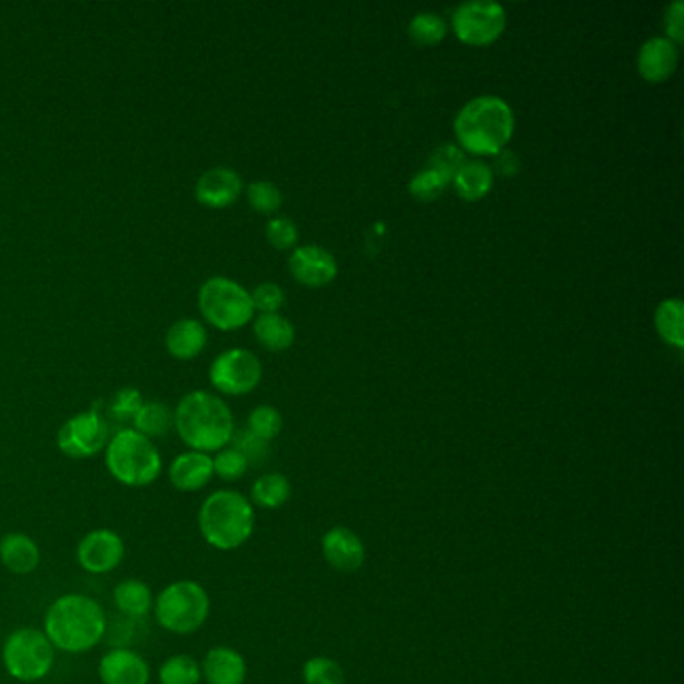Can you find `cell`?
<instances>
[{
  "label": "cell",
  "mask_w": 684,
  "mask_h": 684,
  "mask_svg": "<svg viewBox=\"0 0 684 684\" xmlns=\"http://www.w3.org/2000/svg\"><path fill=\"white\" fill-rule=\"evenodd\" d=\"M109 618L101 604L87 594H62L44 613L42 633L54 651L67 654L91 653L102 643Z\"/></svg>",
  "instance_id": "obj_1"
},
{
  "label": "cell",
  "mask_w": 684,
  "mask_h": 684,
  "mask_svg": "<svg viewBox=\"0 0 684 684\" xmlns=\"http://www.w3.org/2000/svg\"><path fill=\"white\" fill-rule=\"evenodd\" d=\"M174 428L187 448L211 454L231 444L236 419L224 399L197 389L184 396L175 408Z\"/></svg>",
  "instance_id": "obj_2"
},
{
  "label": "cell",
  "mask_w": 684,
  "mask_h": 684,
  "mask_svg": "<svg viewBox=\"0 0 684 684\" xmlns=\"http://www.w3.org/2000/svg\"><path fill=\"white\" fill-rule=\"evenodd\" d=\"M516 117L510 105L496 95H482L462 107L454 119V135L462 151L490 157L510 143Z\"/></svg>",
  "instance_id": "obj_3"
},
{
  "label": "cell",
  "mask_w": 684,
  "mask_h": 684,
  "mask_svg": "<svg viewBox=\"0 0 684 684\" xmlns=\"http://www.w3.org/2000/svg\"><path fill=\"white\" fill-rule=\"evenodd\" d=\"M197 526L215 551L241 548L256 531V508L237 490H215L201 502Z\"/></svg>",
  "instance_id": "obj_4"
},
{
  "label": "cell",
  "mask_w": 684,
  "mask_h": 684,
  "mask_svg": "<svg viewBox=\"0 0 684 684\" xmlns=\"http://www.w3.org/2000/svg\"><path fill=\"white\" fill-rule=\"evenodd\" d=\"M105 466L127 488L151 486L163 472V458L153 439L133 428L117 429L105 448Z\"/></svg>",
  "instance_id": "obj_5"
},
{
  "label": "cell",
  "mask_w": 684,
  "mask_h": 684,
  "mask_svg": "<svg viewBox=\"0 0 684 684\" xmlns=\"http://www.w3.org/2000/svg\"><path fill=\"white\" fill-rule=\"evenodd\" d=\"M155 621L177 636L195 634L211 614V596L197 581H175L155 596Z\"/></svg>",
  "instance_id": "obj_6"
},
{
  "label": "cell",
  "mask_w": 684,
  "mask_h": 684,
  "mask_svg": "<svg viewBox=\"0 0 684 684\" xmlns=\"http://www.w3.org/2000/svg\"><path fill=\"white\" fill-rule=\"evenodd\" d=\"M197 304L205 321L221 331H234L247 326L256 314L251 294L246 287L224 276L209 277L199 287Z\"/></svg>",
  "instance_id": "obj_7"
},
{
  "label": "cell",
  "mask_w": 684,
  "mask_h": 684,
  "mask_svg": "<svg viewBox=\"0 0 684 684\" xmlns=\"http://www.w3.org/2000/svg\"><path fill=\"white\" fill-rule=\"evenodd\" d=\"M54 653L47 634L32 626H22L12 631L2 644V664L14 681L39 683L51 673Z\"/></svg>",
  "instance_id": "obj_8"
},
{
  "label": "cell",
  "mask_w": 684,
  "mask_h": 684,
  "mask_svg": "<svg viewBox=\"0 0 684 684\" xmlns=\"http://www.w3.org/2000/svg\"><path fill=\"white\" fill-rule=\"evenodd\" d=\"M506 22V9L492 0H468L452 12V31L464 44L472 47H486L498 41Z\"/></svg>",
  "instance_id": "obj_9"
},
{
  "label": "cell",
  "mask_w": 684,
  "mask_h": 684,
  "mask_svg": "<svg viewBox=\"0 0 684 684\" xmlns=\"http://www.w3.org/2000/svg\"><path fill=\"white\" fill-rule=\"evenodd\" d=\"M109 439H111L109 422L95 404L91 409H85L62 424L57 434V446L67 458L85 460L97 456L99 452H105Z\"/></svg>",
  "instance_id": "obj_10"
},
{
  "label": "cell",
  "mask_w": 684,
  "mask_h": 684,
  "mask_svg": "<svg viewBox=\"0 0 684 684\" xmlns=\"http://www.w3.org/2000/svg\"><path fill=\"white\" fill-rule=\"evenodd\" d=\"M264 376L261 361L249 349H225L214 359L209 379L225 396H246L259 386Z\"/></svg>",
  "instance_id": "obj_11"
},
{
  "label": "cell",
  "mask_w": 684,
  "mask_h": 684,
  "mask_svg": "<svg viewBox=\"0 0 684 684\" xmlns=\"http://www.w3.org/2000/svg\"><path fill=\"white\" fill-rule=\"evenodd\" d=\"M125 541L119 532L111 528H95L82 536L77 544V562L85 573L102 574L112 573L125 561Z\"/></svg>",
  "instance_id": "obj_12"
},
{
  "label": "cell",
  "mask_w": 684,
  "mask_h": 684,
  "mask_svg": "<svg viewBox=\"0 0 684 684\" xmlns=\"http://www.w3.org/2000/svg\"><path fill=\"white\" fill-rule=\"evenodd\" d=\"M97 673L102 684H149L151 681L147 658L129 646H115L102 654Z\"/></svg>",
  "instance_id": "obj_13"
},
{
  "label": "cell",
  "mask_w": 684,
  "mask_h": 684,
  "mask_svg": "<svg viewBox=\"0 0 684 684\" xmlns=\"http://www.w3.org/2000/svg\"><path fill=\"white\" fill-rule=\"evenodd\" d=\"M289 271L296 281L306 287H324L337 276L336 257L326 247L299 246L289 256Z\"/></svg>",
  "instance_id": "obj_14"
},
{
  "label": "cell",
  "mask_w": 684,
  "mask_h": 684,
  "mask_svg": "<svg viewBox=\"0 0 684 684\" xmlns=\"http://www.w3.org/2000/svg\"><path fill=\"white\" fill-rule=\"evenodd\" d=\"M241 191V175L231 167H211L195 184V199L211 209H224L236 204Z\"/></svg>",
  "instance_id": "obj_15"
},
{
  "label": "cell",
  "mask_w": 684,
  "mask_h": 684,
  "mask_svg": "<svg viewBox=\"0 0 684 684\" xmlns=\"http://www.w3.org/2000/svg\"><path fill=\"white\" fill-rule=\"evenodd\" d=\"M214 458L211 454L187 449L184 454L175 456L169 468L167 478L171 482L175 490L191 494V492L204 490L214 480Z\"/></svg>",
  "instance_id": "obj_16"
},
{
  "label": "cell",
  "mask_w": 684,
  "mask_h": 684,
  "mask_svg": "<svg viewBox=\"0 0 684 684\" xmlns=\"http://www.w3.org/2000/svg\"><path fill=\"white\" fill-rule=\"evenodd\" d=\"M681 59L678 44L668 41L666 37H651L643 42L638 57H636V69L641 72L644 81L658 82L668 81L673 77Z\"/></svg>",
  "instance_id": "obj_17"
},
{
  "label": "cell",
  "mask_w": 684,
  "mask_h": 684,
  "mask_svg": "<svg viewBox=\"0 0 684 684\" xmlns=\"http://www.w3.org/2000/svg\"><path fill=\"white\" fill-rule=\"evenodd\" d=\"M321 551L327 564L337 573H356L366 562V546L358 534L344 526H337L324 534Z\"/></svg>",
  "instance_id": "obj_18"
},
{
  "label": "cell",
  "mask_w": 684,
  "mask_h": 684,
  "mask_svg": "<svg viewBox=\"0 0 684 684\" xmlns=\"http://www.w3.org/2000/svg\"><path fill=\"white\" fill-rule=\"evenodd\" d=\"M201 674L207 684H244L247 678L246 658L231 646H214L201 661Z\"/></svg>",
  "instance_id": "obj_19"
},
{
  "label": "cell",
  "mask_w": 684,
  "mask_h": 684,
  "mask_svg": "<svg viewBox=\"0 0 684 684\" xmlns=\"http://www.w3.org/2000/svg\"><path fill=\"white\" fill-rule=\"evenodd\" d=\"M0 562L12 574L29 576L41 564V548L24 532H9L0 538Z\"/></svg>",
  "instance_id": "obj_20"
},
{
  "label": "cell",
  "mask_w": 684,
  "mask_h": 684,
  "mask_svg": "<svg viewBox=\"0 0 684 684\" xmlns=\"http://www.w3.org/2000/svg\"><path fill=\"white\" fill-rule=\"evenodd\" d=\"M112 603L123 618L143 621L153 613V591L149 584L139 578H125L115 586Z\"/></svg>",
  "instance_id": "obj_21"
},
{
  "label": "cell",
  "mask_w": 684,
  "mask_h": 684,
  "mask_svg": "<svg viewBox=\"0 0 684 684\" xmlns=\"http://www.w3.org/2000/svg\"><path fill=\"white\" fill-rule=\"evenodd\" d=\"M207 346V329L201 321L185 317L175 321L165 336V348L175 359H194Z\"/></svg>",
  "instance_id": "obj_22"
},
{
  "label": "cell",
  "mask_w": 684,
  "mask_h": 684,
  "mask_svg": "<svg viewBox=\"0 0 684 684\" xmlns=\"http://www.w3.org/2000/svg\"><path fill=\"white\" fill-rule=\"evenodd\" d=\"M452 185L464 201H480L494 187V171L484 161H466L454 175Z\"/></svg>",
  "instance_id": "obj_23"
},
{
  "label": "cell",
  "mask_w": 684,
  "mask_h": 684,
  "mask_svg": "<svg viewBox=\"0 0 684 684\" xmlns=\"http://www.w3.org/2000/svg\"><path fill=\"white\" fill-rule=\"evenodd\" d=\"M257 341L269 351H286L296 341V327L279 314H261L254 321Z\"/></svg>",
  "instance_id": "obj_24"
},
{
  "label": "cell",
  "mask_w": 684,
  "mask_h": 684,
  "mask_svg": "<svg viewBox=\"0 0 684 684\" xmlns=\"http://www.w3.org/2000/svg\"><path fill=\"white\" fill-rule=\"evenodd\" d=\"M684 304L681 297L663 299L654 311V327L664 344L676 349L684 348L683 336Z\"/></svg>",
  "instance_id": "obj_25"
},
{
  "label": "cell",
  "mask_w": 684,
  "mask_h": 684,
  "mask_svg": "<svg viewBox=\"0 0 684 684\" xmlns=\"http://www.w3.org/2000/svg\"><path fill=\"white\" fill-rule=\"evenodd\" d=\"M291 498V484L284 474L271 472L259 476L251 486V504L264 510H277Z\"/></svg>",
  "instance_id": "obj_26"
},
{
  "label": "cell",
  "mask_w": 684,
  "mask_h": 684,
  "mask_svg": "<svg viewBox=\"0 0 684 684\" xmlns=\"http://www.w3.org/2000/svg\"><path fill=\"white\" fill-rule=\"evenodd\" d=\"M133 429L145 438H163L174 429V409L163 402H145L135 416Z\"/></svg>",
  "instance_id": "obj_27"
},
{
  "label": "cell",
  "mask_w": 684,
  "mask_h": 684,
  "mask_svg": "<svg viewBox=\"0 0 684 684\" xmlns=\"http://www.w3.org/2000/svg\"><path fill=\"white\" fill-rule=\"evenodd\" d=\"M159 684H201V663L191 654H174L159 666Z\"/></svg>",
  "instance_id": "obj_28"
},
{
  "label": "cell",
  "mask_w": 684,
  "mask_h": 684,
  "mask_svg": "<svg viewBox=\"0 0 684 684\" xmlns=\"http://www.w3.org/2000/svg\"><path fill=\"white\" fill-rule=\"evenodd\" d=\"M408 32L412 41L418 42L422 47H434L444 41L448 32V24L438 12L424 11L418 12L409 21Z\"/></svg>",
  "instance_id": "obj_29"
},
{
  "label": "cell",
  "mask_w": 684,
  "mask_h": 684,
  "mask_svg": "<svg viewBox=\"0 0 684 684\" xmlns=\"http://www.w3.org/2000/svg\"><path fill=\"white\" fill-rule=\"evenodd\" d=\"M246 195L247 201L256 209L257 214H277L279 207L284 204V195L279 191V187L271 181H264V179L247 185Z\"/></svg>",
  "instance_id": "obj_30"
},
{
  "label": "cell",
  "mask_w": 684,
  "mask_h": 684,
  "mask_svg": "<svg viewBox=\"0 0 684 684\" xmlns=\"http://www.w3.org/2000/svg\"><path fill=\"white\" fill-rule=\"evenodd\" d=\"M466 153L462 151L460 147L456 143L439 145L438 149L429 157L428 169L436 171V174L446 181L452 184L454 175L458 174L462 165L466 163Z\"/></svg>",
  "instance_id": "obj_31"
},
{
  "label": "cell",
  "mask_w": 684,
  "mask_h": 684,
  "mask_svg": "<svg viewBox=\"0 0 684 684\" xmlns=\"http://www.w3.org/2000/svg\"><path fill=\"white\" fill-rule=\"evenodd\" d=\"M246 428L249 429V432H254L257 438L271 442V439H276L277 436L281 434V429H284V418H281L279 409L274 408V406H257V408L249 414Z\"/></svg>",
  "instance_id": "obj_32"
},
{
  "label": "cell",
  "mask_w": 684,
  "mask_h": 684,
  "mask_svg": "<svg viewBox=\"0 0 684 684\" xmlns=\"http://www.w3.org/2000/svg\"><path fill=\"white\" fill-rule=\"evenodd\" d=\"M304 681L306 684H346V674L334 658L316 656L304 664Z\"/></svg>",
  "instance_id": "obj_33"
},
{
  "label": "cell",
  "mask_w": 684,
  "mask_h": 684,
  "mask_svg": "<svg viewBox=\"0 0 684 684\" xmlns=\"http://www.w3.org/2000/svg\"><path fill=\"white\" fill-rule=\"evenodd\" d=\"M231 448H236L246 458L249 468L266 464L269 452H271L269 442L257 438L256 434L247 428L236 429V434L231 438Z\"/></svg>",
  "instance_id": "obj_34"
},
{
  "label": "cell",
  "mask_w": 684,
  "mask_h": 684,
  "mask_svg": "<svg viewBox=\"0 0 684 684\" xmlns=\"http://www.w3.org/2000/svg\"><path fill=\"white\" fill-rule=\"evenodd\" d=\"M249 470L246 458L236 448L219 449L214 458V474L224 482L241 480Z\"/></svg>",
  "instance_id": "obj_35"
},
{
  "label": "cell",
  "mask_w": 684,
  "mask_h": 684,
  "mask_svg": "<svg viewBox=\"0 0 684 684\" xmlns=\"http://www.w3.org/2000/svg\"><path fill=\"white\" fill-rule=\"evenodd\" d=\"M143 396L137 388H123L119 389L111 399V414L112 419H117L119 424H127V422H133L137 412L143 406Z\"/></svg>",
  "instance_id": "obj_36"
},
{
  "label": "cell",
  "mask_w": 684,
  "mask_h": 684,
  "mask_svg": "<svg viewBox=\"0 0 684 684\" xmlns=\"http://www.w3.org/2000/svg\"><path fill=\"white\" fill-rule=\"evenodd\" d=\"M266 236L267 241L276 247V249H291V247L297 246L299 231H297V225L294 219L284 217V215H277V217L267 221Z\"/></svg>",
  "instance_id": "obj_37"
},
{
  "label": "cell",
  "mask_w": 684,
  "mask_h": 684,
  "mask_svg": "<svg viewBox=\"0 0 684 684\" xmlns=\"http://www.w3.org/2000/svg\"><path fill=\"white\" fill-rule=\"evenodd\" d=\"M446 185L448 184L436 171H432V169L426 167V169H422V171L412 177L409 194H412V197L419 199V201H434L446 189Z\"/></svg>",
  "instance_id": "obj_38"
},
{
  "label": "cell",
  "mask_w": 684,
  "mask_h": 684,
  "mask_svg": "<svg viewBox=\"0 0 684 684\" xmlns=\"http://www.w3.org/2000/svg\"><path fill=\"white\" fill-rule=\"evenodd\" d=\"M251 301H254L257 311H261V314H277L281 306L286 304V294L274 281H266V284H259L251 291Z\"/></svg>",
  "instance_id": "obj_39"
},
{
  "label": "cell",
  "mask_w": 684,
  "mask_h": 684,
  "mask_svg": "<svg viewBox=\"0 0 684 684\" xmlns=\"http://www.w3.org/2000/svg\"><path fill=\"white\" fill-rule=\"evenodd\" d=\"M664 37L674 44H681L684 39V2L683 0H674L666 11H664Z\"/></svg>",
  "instance_id": "obj_40"
},
{
  "label": "cell",
  "mask_w": 684,
  "mask_h": 684,
  "mask_svg": "<svg viewBox=\"0 0 684 684\" xmlns=\"http://www.w3.org/2000/svg\"><path fill=\"white\" fill-rule=\"evenodd\" d=\"M498 169H500L502 175H506V177H512V175L518 174V169H521V161H518V157L516 153H512V151H502L498 153Z\"/></svg>",
  "instance_id": "obj_41"
}]
</instances>
